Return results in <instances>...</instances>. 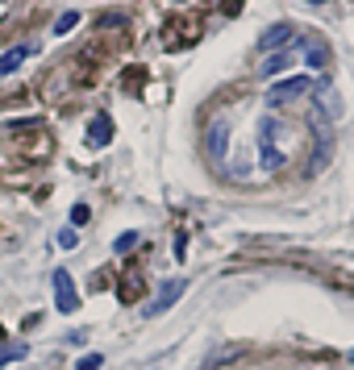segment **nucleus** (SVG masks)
I'll return each mask as SVG.
<instances>
[{
  "label": "nucleus",
  "mask_w": 354,
  "mask_h": 370,
  "mask_svg": "<svg viewBox=\"0 0 354 370\" xmlns=\"http://www.w3.org/2000/svg\"><path fill=\"white\" fill-rule=\"evenodd\" d=\"M21 354H25L21 345H0V366H9V362H13V358H21Z\"/></svg>",
  "instance_id": "obj_15"
},
{
  "label": "nucleus",
  "mask_w": 354,
  "mask_h": 370,
  "mask_svg": "<svg viewBox=\"0 0 354 370\" xmlns=\"http://www.w3.org/2000/svg\"><path fill=\"white\" fill-rule=\"evenodd\" d=\"M305 5H325V0H305Z\"/></svg>",
  "instance_id": "obj_18"
},
{
  "label": "nucleus",
  "mask_w": 354,
  "mask_h": 370,
  "mask_svg": "<svg viewBox=\"0 0 354 370\" xmlns=\"http://www.w3.org/2000/svg\"><path fill=\"white\" fill-rule=\"evenodd\" d=\"M309 92H313V79H309V75L279 79V83H271V92H267V109H283V104H296V100H305Z\"/></svg>",
  "instance_id": "obj_2"
},
{
  "label": "nucleus",
  "mask_w": 354,
  "mask_h": 370,
  "mask_svg": "<svg viewBox=\"0 0 354 370\" xmlns=\"http://www.w3.org/2000/svg\"><path fill=\"white\" fill-rule=\"evenodd\" d=\"M292 38H296V25L279 21V25H271V29L263 34V50H271V55H275V50H279L283 42H292Z\"/></svg>",
  "instance_id": "obj_7"
},
{
  "label": "nucleus",
  "mask_w": 354,
  "mask_h": 370,
  "mask_svg": "<svg viewBox=\"0 0 354 370\" xmlns=\"http://www.w3.org/2000/svg\"><path fill=\"white\" fill-rule=\"evenodd\" d=\"M84 221H88V204H75L71 208V225H84Z\"/></svg>",
  "instance_id": "obj_17"
},
{
  "label": "nucleus",
  "mask_w": 354,
  "mask_h": 370,
  "mask_svg": "<svg viewBox=\"0 0 354 370\" xmlns=\"http://www.w3.org/2000/svg\"><path fill=\"white\" fill-rule=\"evenodd\" d=\"M55 308H59L63 316L79 312V295H75V283H71V275H67L63 267L55 271Z\"/></svg>",
  "instance_id": "obj_3"
},
{
  "label": "nucleus",
  "mask_w": 354,
  "mask_h": 370,
  "mask_svg": "<svg viewBox=\"0 0 354 370\" xmlns=\"http://www.w3.org/2000/svg\"><path fill=\"white\" fill-rule=\"evenodd\" d=\"M305 50H309V67H329V50H325V42L321 38H305Z\"/></svg>",
  "instance_id": "obj_10"
},
{
  "label": "nucleus",
  "mask_w": 354,
  "mask_h": 370,
  "mask_svg": "<svg viewBox=\"0 0 354 370\" xmlns=\"http://www.w3.org/2000/svg\"><path fill=\"white\" fill-rule=\"evenodd\" d=\"M75 25H79V13H75V9H71V13H63V17H59V21H55V34H59V38H63V34H71V29H75Z\"/></svg>",
  "instance_id": "obj_12"
},
{
  "label": "nucleus",
  "mask_w": 354,
  "mask_h": 370,
  "mask_svg": "<svg viewBox=\"0 0 354 370\" xmlns=\"http://www.w3.org/2000/svg\"><path fill=\"white\" fill-rule=\"evenodd\" d=\"M29 55H34V46H13V50H5V55H0V75H13Z\"/></svg>",
  "instance_id": "obj_8"
},
{
  "label": "nucleus",
  "mask_w": 354,
  "mask_h": 370,
  "mask_svg": "<svg viewBox=\"0 0 354 370\" xmlns=\"http://www.w3.org/2000/svg\"><path fill=\"white\" fill-rule=\"evenodd\" d=\"M184 287H188L184 279H171V283L163 287V295H159L155 304H146V316H159V312H167V308H171V304H175L179 295H184Z\"/></svg>",
  "instance_id": "obj_5"
},
{
  "label": "nucleus",
  "mask_w": 354,
  "mask_h": 370,
  "mask_svg": "<svg viewBox=\"0 0 354 370\" xmlns=\"http://www.w3.org/2000/svg\"><path fill=\"white\" fill-rule=\"evenodd\" d=\"M175 5H184V0H175Z\"/></svg>",
  "instance_id": "obj_19"
},
{
  "label": "nucleus",
  "mask_w": 354,
  "mask_h": 370,
  "mask_svg": "<svg viewBox=\"0 0 354 370\" xmlns=\"http://www.w3.org/2000/svg\"><path fill=\"white\" fill-rule=\"evenodd\" d=\"M325 158H329V142H325V133H317V150H313V171H321V167H325Z\"/></svg>",
  "instance_id": "obj_11"
},
{
  "label": "nucleus",
  "mask_w": 354,
  "mask_h": 370,
  "mask_svg": "<svg viewBox=\"0 0 354 370\" xmlns=\"http://www.w3.org/2000/svg\"><path fill=\"white\" fill-rule=\"evenodd\" d=\"M350 358H354V349H350Z\"/></svg>",
  "instance_id": "obj_20"
},
{
  "label": "nucleus",
  "mask_w": 354,
  "mask_h": 370,
  "mask_svg": "<svg viewBox=\"0 0 354 370\" xmlns=\"http://www.w3.org/2000/svg\"><path fill=\"white\" fill-rule=\"evenodd\" d=\"M109 142H113V121L100 113L88 121V146H109Z\"/></svg>",
  "instance_id": "obj_6"
},
{
  "label": "nucleus",
  "mask_w": 354,
  "mask_h": 370,
  "mask_svg": "<svg viewBox=\"0 0 354 370\" xmlns=\"http://www.w3.org/2000/svg\"><path fill=\"white\" fill-rule=\"evenodd\" d=\"M75 370H105V358H100V354H84Z\"/></svg>",
  "instance_id": "obj_13"
},
{
  "label": "nucleus",
  "mask_w": 354,
  "mask_h": 370,
  "mask_svg": "<svg viewBox=\"0 0 354 370\" xmlns=\"http://www.w3.org/2000/svg\"><path fill=\"white\" fill-rule=\"evenodd\" d=\"M283 163H288V154L279 150V121L263 117L259 121V167L263 171H279Z\"/></svg>",
  "instance_id": "obj_1"
},
{
  "label": "nucleus",
  "mask_w": 354,
  "mask_h": 370,
  "mask_svg": "<svg viewBox=\"0 0 354 370\" xmlns=\"http://www.w3.org/2000/svg\"><path fill=\"white\" fill-rule=\"evenodd\" d=\"M225 146H229V121L225 117H217V121H209V154L217 158H225Z\"/></svg>",
  "instance_id": "obj_4"
},
{
  "label": "nucleus",
  "mask_w": 354,
  "mask_h": 370,
  "mask_svg": "<svg viewBox=\"0 0 354 370\" xmlns=\"http://www.w3.org/2000/svg\"><path fill=\"white\" fill-rule=\"evenodd\" d=\"M296 63V55H292V50H275V55L271 59H263V75L271 79V75H279V71H288Z\"/></svg>",
  "instance_id": "obj_9"
},
{
  "label": "nucleus",
  "mask_w": 354,
  "mask_h": 370,
  "mask_svg": "<svg viewBox=\"0 0 354 370\" xmlns=\"http://www.w3.org/2000/svg\"><path fill=\"white\" fill-rule=\"evenodd\" d=\"M134 246H138V233H134V229H129V233H121V237L113 241V250H117V254H125V250H134Z\"/></svg>",
  "instance_id": "obj_14"
},
{
  "label": "nucleus",
  "mask_w": 354,
  "mask_h": 370,
  "mask_svg": "<svg viewBox=\"0 0 354 370\" xmlns=\"http://www.w3.org/2000/svg\"><path fill=\"white\" fill-rule=\"evenodd\" d=\"M75 241H79L75 229H63V233H59V246H63V250H75Z\"/></svg>",
  "instance_id": "obj_16"
}]
</instances>
